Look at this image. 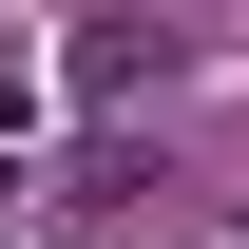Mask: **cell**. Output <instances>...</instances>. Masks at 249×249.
<instances>
[{"instance_id": "1", "label": "cell", "mask_w": 249, "mask_h": 249, "mask_svg": "<svg viewBox=\"0 0 249 249\" xmlns=\"http://www.w3.org/2000/svg\"><path fill=\"white\" fill-rule=\"evenodd\" d=\"M154 58H173L154 19H77V96H134V77H154Z\"/></svg>"}]
</instances>
